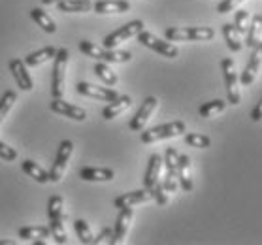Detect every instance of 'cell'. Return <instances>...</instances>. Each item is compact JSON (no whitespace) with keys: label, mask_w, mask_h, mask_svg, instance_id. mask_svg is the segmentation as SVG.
I'll return each instance as SVG.
<instances>
[{"label":"cell","mask_w":262,"mask_h":245,"mask_svg":"<svg viewBox=\"0 0 262 245\" xmlns=\"http://www.w3.org/2000/svg\"><path fill=\"white\" fill-rule=\"evenodd\" d=\"M168 42H209L215 38L211 27H170L164 30Z\"/></svg>","instance_id":"1"},{"label":"cell","mask_w":262,"mask_h":245,"mask_svg":"<svg viewBox=\"0 0 262 245\" xmlns=\"http://www.w3.org/2000/svg\"><path fill=\"white\" fill-rule=\"evenodd\" d=\"M79 51L87 57H93V59H98L102 62H128L132 59V55L128 51H115V49H106L104 46H96V43L89 42V40H81L79 42Z\"/></svg>","instance_id":"2"},{"label":"cell","mask_w":262,"mask_h":245,"mask_svg":"<svg viewBox=\"0 0 262 245\" xmlns=\"http://www.w3.org/2000/svg\"><path fill=\"white\" fill-rule=\"evenodd\" d=\"M187 130L183 121H172L166 125L155 126V128H149V130L142 132V144H155L161 140H168V138H178Z\"/></svg>","instance_id":"3"},{"label":"cell","mask_w":262,"mask_h":245,"mask_svg":"<svg viewBox=\"0 0 262 245\" xmlns=\"http://www.w3.org/2000/svg\"><path fill=\"white\" fill-rule=\"evenodd\" d=\"M221 68H223V76H225V85H227V96L228 102L232 106H238L242 102V93H239V78L236 72V64L232 59L221 60Z\"/></svg>","instance_id":"4"},{"label":"cell","mask_w":262,"mask_h":245,"mask_svg":"<svg viewBox=\"0 0 262 245\" xmlns=\"http://www.w3.org/2000/svg\"><path fill=\"white\" fill-rule=\"evenodd\" d=\"M53 64V85H51V95L53 98H62L64 95V74L68 66V49H57Z\"/></svg>","instance_id":"5"},{"label":"cell","mask_w":262,"mask_h":245,"mask_svg":"<svg viewBox=\"0 0 262 245\" xmlns=\"http://www.w3.org/2000/svg\"><path fill=\"white\" fill-rule=\"evenodd\" d=\"M142 30H143V21H130V23L123 25L121 29L114 30L112 34H107V36L104 38V48H106V49L119 48L123 42H126V40H130V38L138 36Z\"/></svg>","instance_id":"6"},{"label":"cell","mask_w":262,"mask_h":245,"mask_svg":"<svg viewBox=\"0 0 262 245\" xmlns=\"http://www.w3.org/2000/svg\"><path fill=\"white\" fill-rule=\"evenodd\" d=\"M138 42L142 43V46H145V48L157 51V53L162 55V57H166V59H176L179 55V49L176 48L172 42L161 40V38H157L155 34L147 32V30H142V32L138 34Z\"/></svg>","instance_id":"7"},{"label":"cell","mask_w":262,"mask_h":245,"mask_svg":"<svg viewBox=\"0 0 262 245\" xmlns=\"http://www.w3.org/2000/svg\"><path fill=\"white\" fill-rule=\"evenodd\" d=\"M72 153H74V144H72L70 140L60 142L59 149H57V157H55L53 168H51V172H49V181H51V183H60Z\"/></svg>","instance_id":"8"},{"label":"cell","mask_w":262,"mask_h":245,"mask_svg":"<svg viewBox=\"0 0 262 245\" xmlns=\"http://www.w3.org/2000/svg\"><path fill=\"white\" fill-rule=\"evenodd\" d=\"M178 161H179V153L173 147H168L166 153H164V166H166V175H164V181H162V187L166 189V192H176L179 189V181H178Z\"/></svg>","instance_id":"9"},{"label":"cell","mask_w":262,"mask_h":245,"mask_svg":"<svg viewBox=\"0 0 262 245\" xmlns=\"http://www.w3.org/2000/svg\"><path fill=\"white\" fill-rule=\"evenodd\" d=\"M260 68H262V42L256 43L255 48H253L251 59L247 60L244 72H242V76H239V83L244 85V87L253 85L255 83V79L258 78V74H260Z\"/></svg>","instance_id":"10"},{"label":"cell","mask_w":262,"mask_h":245,"mask_svg":"<svg viewBox=\"0 0 262 245\" xmlns=\"http://www.w3.org/2000/svg\"><path fill=\"white\" fill-rule=\"evenodd\" d=\"M157 106H159V100H157L155 96H147V98L142 102V106H140V109L136 112V115L132 117L130 125H128L130 130H134V132L143 130V126L147 125V121L151 119V115H153V112L157 109Z\"/></svg>","instance_id":"11"},{"label":"cell","mask_w":262,"mask_h":245,"mask_svg":"<svg viewBox=\"0 0 262 245\" xmlns=\"http://www.w3.org/2000/svg\"><path fill=\"white\" fill-rule=\"evenodd\" d=\"M76 91H78L79 95L89 96V98H95V100H102V102H112L119 96V93L115 89L91 85V83H87V81H79V83L76 85Z\"/></svg>","instance_id":"12"},{"label":"cell","mask_w":262,"mask_h":245,"mask_svg":"<svg viewBox=\"0 0 262 245\" xmlns=\"http://www.w3.org/2000/svg\"><path fill=\"white\" fill-rule=\"evenodd\" d=\"M132 219H134V211L132 208H125L119 209V215H117V221H115V228H114V236H112V245H119L125 241L126 234L130 230Z\"/></svg>","instance_id":"13"},{"label":"cell","mask_w":262,"mask_h":245,"mask_svg":"<svg viewBox=\"0 0 262 245\" xmlns=\"http://www.w3.org/2000/svg\"><path fill=\"white\" fill-rule=\"evenodd\" d=\"M10 72H12L13 79H15V83L21 91H32L34 89V81L30 78V72H29V66L25 64L21 59H12L10 60Z\"/></svg>","instance_id":"14"},{"label":"cell","mask_w":262,"mask_h":245,"mask_svg":"<svg viewBox=\"0 0 262 245\" xmlns=\"http://www.w3.org/2000/svg\"><path fill=\"white\" fill-rule=\"evenodd\" d=\"M51 112L62 115V117H68L72 121H79V123L87 119V112L83 108L74 106V104L62 100V98H53V102H51Z\"/></svg>","instance_id":"15"},{"label":"cell","mask_w":262,"mask_h":245,"mask_svg":"<svg viewBox=\"0 0 262 245\" xmlns=\"http://www.w3.org/2000/svg\"><path fill=\"white\" fill-rule=\"evenodd\" d=\"M149 200H153V194L147 189H140V191H132V192H125L114 200V206L117 209H125V208H134L138 204H145Z\"/></svg>","instance_id":"16"},{"label":"cell","mask_w":262,"mask_h":245,"mask_svg":"<svg viewBox=\"0 0 262 245\" xmlns=\"http://www.w3.org/2000/svg\"><path fill=\"white\" fill-rule=\"evenodd\" d=\"M132 106V98L126 95H119L115 100L107 102V106L104 109H102V117L106 121H112L115 119V117H119L123 112H126V109Z\"/></svg>","instance_id":"17"},{"label":"cell","mask_w":262,"mask_h":245,"mask_svg":"<svg viewBox=\"0 0 262 245\" xmlns=\"http://www.w3.org/2000/svg\"><path fill=\"white\" fill-rule=\"evenodd\" d=\"M178 181L179 187L185 192H191L194 183H192V168H191V159L187 155H179L178 161Z\"/></svg>","instance_id":"18"},{"label":"cell","mask_w":262,"mask_h":245,"mask_svg":"<svg viewBox=\"0 0 262 245\" xmlns=\"http://www.w3.org/2000/svg\"><path fill=\"white\" fill-rule=\"evenodd\" d=\"M162 166H164V162H162V157H159V155H151V157H149L147 170H145V175H143V189L151 191V189L155 187V183L159 181V175H161Z\"/></svg>","instance_id":"19"},{"label":"cell","mask_w":262,"mask_h":245,"mask_svg":"<svg viewBox=\"0 0 262 245\" xmlns=\"http://www.w3.org/2000/svg\"><path fill=\"white\" fill-rule=\"evenodd\" d=\"M79 177L83 181H96V183H104V181H112L115 177V172L112 168H95L85 166L79 170Z\"/></svg>","instance_id":"20"},{"label":"cell","mask_w":262,"mask_h":245,"mask_svg":"<svg viewBox=\"0 0 262 245\" xmlns=\"http://www.w3.org/2000/svg\"><path fill=\"white\" fill-rule=\"evenodd\" d=\"M93 10L100 15L106 13H125L130 10V4L126 0H96L93 4Z\"/></svg>","instance_id":"21"},{"label":"cell","mask_w":262,"mask_h":245,"mask_svg":"<svg viewBox=\"0 0 262 245\" xmlns=\"http://www.w3.org/2000/svg\"><path fill=\"white\" fill-rule=\"evenodd\" d=\"M55 53H57V48H55V46H46L43 49H38L34 53H29L23 59V62L29 66V68H34V66H40V64H43V62L51 60L55 57Z\"/></svg>","instance_id":"22"},{"label":"cell","mask_w":262,"mask_h":245,"mask_svg":"<svg viewBox=\"0 0 262 245\" xmlns=\"http://www.w3.org/2000/svg\"><path fill=\"white\" fill-rule=\"evenodd\" d=\"M223 36H225V42H227L228 49H230L232 53H239V51L244 49V40H242V34H239L238 29H236L232 23L223 25Z\"/></svg>","instance_id":"23"},{"label":"cell","mask_w":262,"mask_h":245,"mask_svg":"<svg viewBox=\"0 0 262 245\" xmlns=\"http://www.w3.org/2000/svg\"><path fill=\"white\" fill-rule=\"evenodd\" d=\"M21 168H23V172L27 173L29 177H32V180L38 181V183H49V172L43 170L38 162L27 159V161L21 162Z\"/></svg>","instance_id":"24"},{"label":"cell","mask_w":262,"mask_h":245,"mask_svg":"<svg viewBox=\"0 0 262 245\" xmlns=\"http://www.w3.org/2000/svg\"><path fill=\"white\" fill-rule=\"evenodd\" d=\"M17 236L25 241H43L46 238H51V230L49 227H21Z\"/></svg>","instance_id":"25"},{"label":"cell","mask_w":262,"mask_h":245,"mask_svg":"<svg viewBox=\"0 0 262 245\" xmlns=\"http://www.w3.org/2000/svg\"><path fill=\"white\" fill-rule=\"evenodd\" d=\"M57 8L59 12L64 13H87L91 12L93 2L91 0H60L57 2Z\"/></svg>","instance_id":"26"},{"label":"cell","mask_w":262,"mask_h":245,"mask_svg":"<svg viewBox=\"0 0 262 245\" xmlns=\"http://www.w3.org/2000/svg\"><path fill=\"white\" fill-rule=\"evenodd\" d=\"M247 48H255L256 43L262 42V15L260 13H256L251 17V23H249V29H247Z\"/></svg>","instance_id":"27"},{"label":"cell","mask_w":262,"mask_h":245,"mask_svg":"<svg viewBox=\"0 0 262 245\" xmlns=\"http://www.w3.org/2000/svg\"><path fill=\"white\" fill-rule=\"evenodd\" d=\"M30 17H32V21H34V23L38 25L40 29L46 30L48 34H55V32H57V25H55V21L49 17V15L43 12V10H40V8H34V10H30Z\"/></svg>","instance_id":"28"},{"label":"cell","mask_w":262,"mask_h":245,"mask_svg":"<svg viewBox=\"0 0 262 245\" xmlns=\"http://www.w3.org/2000/svg\"><path fill=\"white\" fill-rule=\"evenodd\" d=\"M225 109H227V102L217 98V100H211V102L202 104L200 109H198V115H200L202 119H211V117H215L217 114H223Z\"/></svg>","instance_id":"29"},{"label":"cell","mask_w":262,"mask_h":245,"mask_svg":"<svg viewBox=\"0 0 262 245\" xmlns=\"http://www.w3.org/2000/svg\"><path fill=\"white\" fill-rule=\"evenodd\" d=\"M49 230H51V238L55 239V243H68V236H66L64 230V215L49 219Z\"/></svg>","instance_id":"30"},{"label":"cell","mask_w":262,"mask_h":245,"mask_svg":"<svg viewBox=\"0 0 262 245\" xmlns=\"http://www.w3.org/2000/svg\"><path fill=\"white\" fill-rule=\"evenodd\" d=\"M95 74L107 85V87H114V85L119 83L117 74H115L114 70L107 66V62H102V60H100V62H96V64H95Z\"/></svg>","instance_id":"31"},{"label":"cell","mask_w":262,"mask_h":245,"mask_svg":"<svg viewBox=\"0 0 262 245\" xmlns=\"http://www.w3.org/2000/svg\"><path fill=\"white\" fill-rule=\"evenodd\" d=\"M74 230H76V234H78V238L81 243L89 245L95 241V236H93V232H91L89 222L85 221V219H76V221H74Z\"/></svg>","instance_id":"32"},{"label":"cell","mask_w":262,"mask_h":245,"mask_svg":"<svg viewBox=\"0 0 262 245\" xmlns=\"http://www.w3.org/2000/svg\"><path fill=\"white\" fill-rule=\"evenodd\" d=\"M183 140L189 147H196V149H208L209 145H211L209 136H206V134H198V132H189V134H185Z\"/></svg>","instance_id":"33"},{"label":"cell","mask_w":262,"mask_h":245,"mask_svg":"<svg viewBox=\"0 0 262 245\" xmlns=\"http://www.w3.org/2000/svg\"><path fill=\"white\" fill-rule=\"evenodd\" d=\"M15 102H17L15 91H6L4 95L0 96V123L6 119V115L12 112V108L15 106Z\"/></svg>","instance_id":"34"},{"label":"cell","mask_w":262,"mask_h":245,"mask_svg":"<svg viewBox=\"0 0 262 245\" xmlns=\"http://www.w3.org/2000/svg\"><path fill=\"white\" fill-rule=\"evenodd\" d=\"M249 23H251V15L247 10H238L236 15H234V27L238 29V32L244 36L247 34V29H249Z\"/></svg>","instance_id":"35"},{"label":"cell","mask_w":262,"mask_h":245,"mask_svg":"<svg viewBox=\"0 0 262 245\" xmlns=\"http://www.w3.org/2000/svg\"><path fill=\"white\" fill-rule=\"evenodd\" d=\"M151 194H153V200H155L159 206H166L168 204V192H166V189L162 187L161 181L155 183V187L151 189Z\"/></svg>","instance_id":"36"},{"label":"cell","mask_w":262,"mask_h":245,"mask_svg":"<svg viewBox=\"0 0 262 245\" xmlns=\"http://www.w3.org/2000/svg\"><path fill=\"white\" fill-rule=\"evenodd\" d=\"M0 159L6 162H12L17 159V151L13 149V147H10L8 144H4V142H0Z\"/></svg>","instance_id":"37"},{"label":"cell","mask_w":262,"mask_h":245,"mask_svg":"<svg viewBox=\"0 0 262 245\" xmlns=\"http://www.w3.org/2000/svg\"><path fill=\"white\" fill-rule=\"evenodd\" d=\"M242 2H244V0H223L219 6H217V12H219V13L232 12V10H236V8H238Z\"/></svg>","instance_id":"38"},{"label":"cell","mask_w":262,"mask_h":245,"mask_svg":"<svg viewBox=\"0 0 262 245\" xmlns=\"http://www.w3.org/2000/svg\"><path fill=\"white\" fill-rule=\"evenodd\" d=\"M112 236H114V230L112 228H102V232H100V236L98 238H95V241L93 243H104V241H112Z\"/></svg>","instance_id":"39"},{"label":"cell","mask_w":262,"mask_h":245,"mask_svg":"<svg viewBox=\"0 0 262 245\" xmlns=\"http://www.w3.org/2000/svg\"><path fill=\"white\" fill-rule=\"evenodd\" d=\"M251 119L255 121V123H258V121H262V98L258 100V104L255 106V109L251 112Z\"/></svg>","instance_id":"40"},{"label":"cell","mask_w":262,"mask_h":245,"mask_svg":"<svg viewBox=\"0 0 262 245\" xmlns=\"http://www.w3.org/2000/svg\"><path fill=\"white\" fill-rule=\"evenodd\" d=\"M57 2H60V0H42V4H46V6H51V4H57Z\"/></svg>","instance_id":"41"},{"label":"cell","mask_w":262,"mask_h":245,"mask_svg":"<svg viewBox=\"0 0 262 245\" xmlns=\"http://www.w3.org/2000/svg\"><path fill=\"white\" fill-rule=\"evenodd\" d=\"M15 241L13 239H0V245H13Z\"/></svg>","instance_id":"42"}]
</instances>
